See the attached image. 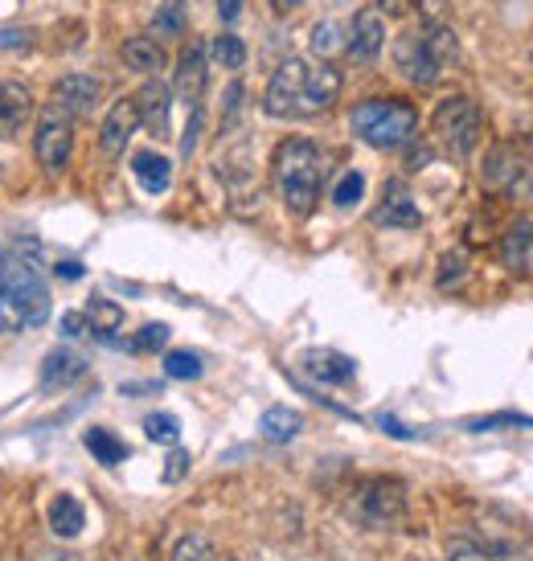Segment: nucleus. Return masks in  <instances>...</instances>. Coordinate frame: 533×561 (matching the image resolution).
Returning a JSON list of instances; mask_svg holds the SVG:
<instances>
[{
	"instance_id": "obj_11",
	"label": "nucleus",
	"mask_w": 533,
	"mask_h": 561,
	"mask_svg": "<svg viewBox=\"0 0 533 561\" xmlns=\"http://www.w3.org/2000/svg\"><path fill=\"white\" fill-rule=\"evenodd\" d=\"M136 131H140V111H136V99H120V103L107 111L103 131H99V148H103V157L107 160L120 157Z\"/></svg>"
},
{
	"instance_id": "obj_37",
	"label": "nucleus",
	"mask_w": 533,
	"mask_h": 561,
	"mask_svg": "<svg viewBox=\"0 0 533 561\" xmlns=\"http://www.w3.org/2000/svg\"><path fill=\"white\" fill-rule=\"evenodd\" d=\"M464 275H468V254L455 250V254H447L440 266V287H452V283H460Z\"/></svg>"
},
{
	"instance_id": "obj_46",
	"label": "nucleus",
	"mask_w": 533,
	"mask_h": 561,
	"mask_svg": "<svg viewBox=\"0 0 533 561\" xmlns=\"http://www.w3.org/2000/svg\"><path fill=\"white\" fill-rule=\"evenodd\" d=\"M382 9H402V0H382Z\"/></svg>"
},
{
	"instance_id": "obj_18",
	"label": "nucleus",
	"mask_w": 533,
	"mask_h": 561,
	"mask_svg": "<svg viewBox=\"0 0 533 561\" xmlns=\"http://www.w3.org/2000/svg\"><path fill=\"white\" fill-rule=\"evenodd\" d=\"M304 91H308V115H316V111H329L332 103H337V94H341V70H337V66H329V62L308 66Z\"/></svg>"
},
{
	"instance_id": "obj_22",
	"label": "nucleus",
	"mask_w": 533,
	"mask_h": 561,
	"mask_svg": "<svg viewBox=\"0 0 533 561\" xmlns=\"http://www.w3.org/2000/svg\"><path fill=\"white\" fill-rule=\"evenodd\" d=\"M82 374H87V360H82L79 353L54 348L46 357V365H42V386H46V390H58V386H70V381Z\"/></svg>"
},
{
	"instance_id": "obj_19",
	"label": "nucleus",
	"mask_w": 533,
	"mask_h": 561,
	"mask_svg": "<svg viewBox=\"0 0 533 561\" xmlns=\"http://www.w3.org/2000/svg\"><path fill=\"white\" fill-rule=\"evenodd\" d=\"M49 533L54 537H63V541H70V537H79L82 529H87V508H82V500H75L70 492H63V496L49 500Z\"/></svg>"
},
{
	"instance_id": "obj_26",
	"label": "nucleus",
	"mask_w": 533,
	"mask_h": 561,
	"mask_svg": "<svg viewBox=\"0 0 533 561\" xmlns=\"http://www.w3.org/2000/svg\"><path fill=\"white\" fill-rule=\"evenodd\" d=\"M82 443H87V451L94 455V459H99V463H107V468H115V463H124L127 455V443L124 438H115L107 431V426H91V431H87V435H82Z\"/></svg>"
},
{
	"instance_id": "obj_12",
	"label": "nucleus",
	"mask_w": 533,
	"mask_h": 561,
	"mask_svg": "<svg viewBox=\"0 0 533 561\" xmlns=\"http://www.w3.org/2000/svg\"><path fill=\"white\" fill-rule=\"evenodd\" d=\"M33 119V94L25 82L4 79L0 82V140H13Z\"/></svg>"
},
{
	"instance_id": "obj_36",
	"label": "nucleus",
	"mask_w": 533,
	"mask_h": 561,
	"mask_svg": "<svg viewBox=\"0 0 533 561\" xmlns=\"http://www.w3.org/2000/svg\"><path fill=\"white\" fill-rule=\"evenodd\" d=\"M447 561H501V558H497L492 549H485V546H476V541H464V537H460V541H452V546H447Z\"/></svg>"
},
{
	"instance_id": "obj_31",
	"label": "nucleus",
	"mask_w": 533,
	"mask_h": 561,
	"mask_svg": "<svg viewBox=\"0 0 533 561\" xmlns=\"http://www.w3.org/2000/svg\"><path fill=\"white\" fill-rule=\"evenodd\" d=\"M361 193H365V176H361V172H345V176L337 181V188H332V205H337V209H353V205L361 202Z\"/></svg>"
},
{
	"instance_id": "obj_1",
	"label": "nucleus",
	"mask_w": 533,
	"mask_h": 561,
	"mask_svg": "<svg viewBox=\"0 0 533 561\" xmlns=\"http://www.w3.org/2000/svg\"><path fill=\"white\" fill-rule=\"evenodd\" d=\"M0 320L9 328H42L49 320V283L30 250L0 254Z\"/></svg>"
},
{
	"instance_id": "obj_44",
	"label": "nucleus",
	"mask_w": 533,
	"mask_h": 561,
	"mask_svg": "<svg viewBox=\"0 0 533 561\" xmlns=\"http://www.w3.org/2000/svg\"><path fill=\"white\" fill-rule=\"evenodd\" d=\"M238 13H242V0H218V16L226 25H235Z\"/></svg>"
},
{
	"instance_id": "obj_40",
	"label": "nucleus",
	"mask_w": 533,
	"mask_h": 561,
	"mask_svg": "<svg viewBox=\"0 0 533 561\" xmlns=\"http://www.w3.org/2000/svg\"><path fill=\"white\" fill-rule=\"evenodd\" d=\"M30 46V33L21 30H0V49H25Z\"/></svg>"
},
{
	"instance_id": "obj_39",
	"label": "nucleus",
	"mask_w": 533,
	"mask_h": 561,
	"mask_svg": "<svg viewBox=\"0 0 533 561\" xmlns=\"http://www.w3.org/2000/svg\"><path fill=\"white\" fill-rule=\"evenodd\" d=\"M189 471V455L185 451H173L169 455V463H165V483H177L181 476Z\"/></svg>"
},
{
	"instance_id": "obj_43",
	"label": "nucleus",
	"mask_w": 533,
	"mask_h": 561,
	"mask_svg": "<svg viewBox=\"0 0 533 561\" xmlns=\"http://www.w3.org/2000/svg\"><path fill=\"white\" fill-rule=\"evenodd\" d=\"M54 275H58V279H82V275H87V266H82V263H70V259H66V263L54 266Z\"/></svg>"
},
{
	"instance_id": "obj_45",
	"label": "nucleus",
	"mask_w": 533,
	"mask_h": 561,
	"mask_svg": "<svg viewBox=\"0 0 533 561\" xmlns=\"http://www.w3.org/2000/svg\"><path fill=\"white\" fill-rule=\"evenodd\" d=\"M299 4H304V0H271V9H275V13H296Z\"/></svg>"
},
{
	"instance_id": "obj_29",
	"label": "nucleus",
	"mask_w": 533,
	"mask_h": 561,
	"mask_svg": "<svg viewBox=\"0 0 533 561\" xmlns=\"http://www.w3.org/2000/svg\"><path fill=\"white\" fill-rule=\"evenodd\" d=\"M165 374L173 377V381H197V377L205 374V365L197 353H189V348H177V353H169L165 357Z\"/></svg>"
},
{
	"instance_id": "obj_14",
	"label": "nucleus",
	"mask_w": 533,
	"mask_h": 561,
	"mask_svg": "<svg viewBox=\"0 0 533 561\" xmlns=\"http://www.w3.org/2000/svg\"><path fill=\"white\" fill-rule=\"evenodd\" d=\"M205 75H209V66H205V49L202 46H189L181 54V62H177V75H173V94L185 103V107H197L205 94Z\"/></svg>"
},
{
	"instance_id": "obj_17",
	"label": "nucleus",
	"mask_w": 533,
	"mask_h": 561,
	"mask_svg": "<svg viewBox=\"0 0 533 561\" xmlns=\"http://www.w3.org/2000/svg\"><path fill=\"white\" fill-rule=\"evenodd\" d=\"M374 221H377V226H390V230H415V226L423 221V214H419V205L410 202L407 188L390 185V188H386V202L377 205Z\"/></svg>"
},
{
	"instance_id": "obj_10",
	"label": "nucleus",
	"mask_w": 533,
	"mask_h": 561,
	"mask_svg": "<svg viewBox=\"0 0 533 561\" xmlns=\"http://www.w3.org/2000/svg\"><path fill=\"white\" fill-rule=\"evenodd\" d=\"M386 46V16L377 13V9H361L353 16V25H349V37H345V49L349 58H358V62H374L377 54Z\"/></svg>"
},
{
	"instance_id": "obj_4",
	"label": "nucleus",
	"mask_w": 533,
	"mask_h": 561,
	"mask_svg": "<svg viewBox=\"0 0 533 561\" xmlns=\"http://www.w3.org/2000/svg\"><path fill=\"white\" fill-rule=\"evenodd\" d=\"M415 127L419 115L407 99H365L361 107H353V131L370 148H402L415 136Z\"/></svg>"
},
{
	"instance_id": "obj_27",
	"label": "nucleus",
	"mask_w": 533,
	"mask_h": 561,
	"mask_svg": "<svg viewBox=\"0 0 533 561\" xmlns=\"http://www.w3.org/2000/svg\"><path fill=\"white\" fill-rule=\"evenodd\" d=\"M209 58H214V66L242 70V66H247V46H242V37H235V33H218V37L209 42Z\"/></svg>"
},
{
	"instance_id": "obj_30",
	"label": "nucleus",
	"mask_w": 533,
	"mask_h": 561,
	"mask_svg": "<svg viewBox=\"0 0 533 561\" xmlns=\"http://www.w3.org/2000/svg\"><path fill=\"white\" fill-rule=\"evenodd\" d=\"M144 435L152 438V443H165V447H173L177 438H181V422H177V414H148L144 419Z\"/></svg>"
},
{
	"instance_id": "obj_20",
	"label": "nucleus",
	"mask_w": 533,
	"mask_h": 561,
	"mask_svg": "<svg viewBox=\"0 0 533 561\" xmlns=\"http://www.w3.org/2000/svg\"><path fill=\"white\" fill-rule=\"evenodd\" d=\"M132 172H136L144 193H169V185H173V164L160 157V152H136Z\"/></svg>"
},
{
	"instance_id": "obj_32",
	"label": "nucleus",
	"mask_w": 533,
	"mask_h": 561,
	"mask_svg": "<svg viewBox=\"0 0 533 561\" xmlns=\"http://www.w3.org/2000/svg\"><path fill=\"white\" fill-rule=\"evenodd\" d=\"M504 426H533V419L530 414H513V410H504V414H485V419L464 422V431H504Z\"/></svg>"
},
{
	"instance_id": "obj_28",
	"label": "nucleus",
	"mask_w": 533,
	"mask_h": 561,
	"mask_svg": "<svg viewBox=\"0 0 533 561\" xmlns=\"http://www.w3.org/2000/svg\"><path fill=\"white\" fill-rule=\"evenodd\" d=\"M152 33L160 37H181L185 33V0H165L152 16Z\"/></svg>"
},
{
	"instance_id": "obj_33",
	"label": "nucleus",
	"mask_w": 533,
	"mask_h": 561,
	"mask_svg": "<svg viewBox=\"0 0 533 561\" xmlns=\"http://www.w3.org/2000/svg\"><path fill=\"white\" fill-rule=\"evenodd\" d=\"M341 46H345V37H341V30H337V21H320V25L313 30V49L320 54V58H332Z\"/></svg>"
},
{
	"instance_id": "obj_16",
	"label": "nucleus",
	"mask_w": 533,
	"mask_h": 561,
	"mask_svg": "<svg viewBox=\"0 0 533 561\" xmlns=\"http://www.w3.org/2000/svg\"><path fill=\"white\" fill-rule=\"evenodd\" d=\"M169 107H173V91H169L165 82H148V87L136 94L140 127H148L152 136H165V131H169Z\"/></svg>"
},
{
	"instance_id": "obj_13",
	"label": "nucleus",
	"mask_w": 533,
	"mask_h": 561,
	"mask_svg": "<svg viewBox=\"0 0 533 561\" xmlns=\"http://www.w3.org/2000/svg\"><path fill=\"white\" fill-rule=\"evenodd\" d=\"M103 99V82L91 79V75H66L58 87H54V107H63L66 115H91Z\"/></svg>"
},
{
	"instance_id": "obj_15",
	"label": "nucleus",
	"mask_w": 533,
	"mask_h": 561,
	"mask_svg": "<svg viewBox=\"0 0 533 561\" xmlns=\"http://www.w3.org/2000/svg\"><path fill=\"white\" fill-rule=\"evenodd\" d=\"M304 369H308V377L325 381V386H345L358 374L353 357L337 353V348H313V353H304Z\"/></svg>"
},
{
	"instance_id": "obj_5",
	"label": "nucleus",
	"mask_w": 533,
	"mask_h": 561,
	"mask_svg": "<svg viewBox=\"0 0 533 561\" xmlns=\"http://www.w3.org/2000/svg\"><path fill=\"white\" fill-rule=\"evenodd\" d=\"M431 131H435V140L443 144V152L455 160H464L476 148L480 140V131H485V115L480 107L464 99V94H452V99H443L435 115H431Z\"/></svg>"
},
{
	"instance_id": "obj_6",
	"label": "nucleus",
	"mask_w": 533,
	"mask_h": 561,
	"mask_svg": "<svg viewBox=\"0 0 533 561\" xmlns=\"http://www.w3.org/2000/svg\"><path fill=\"white\" fill-rule=\"evenodd\" d=\"M353 516L365 529H394L407 516V488L390 480V476L365 480L358 488V496H353Z\"/></svg>"
},
{
	"instance_id": "obj_2",
	"label": "nucleus",
	"mask_w": 533,
	"mask_h": 561,
	"mask_svg": "<svg viewBox=\"0 0 533 561\" xmlns=\"http://www.w3.org/2000/svg\"><path fill=\"white\" fill-rule=\"evenodd\" d=\"M320 185H325V152L299 136L283 140L275 148V188H280L283 205L296 218H308L320 202Z\"/></svg>"
},
{
	"instance_id": "obj_9",
	"label": "nucleus",
	"mask_w": 533,
	"mask_h": 561,
	"mask_svg": "<svg viewBox=\"0 0 533 561\" xmlns=\"http://www.w3.org/2000/svg\"><path fill=\"white\" fill-rule=\"evenodd\" d=\"M304 79H308V62L299 58H287V62L271 75L263 94V111L275 115V119H299L308 115V91H304Z\"/></svg>"
},
{
	"instance_id": "obj_38",
	"label": "nucleus",
	"mask_w": 533,
	"mask_h": 561,
	"mask_svg": "<svg viewBox=\"0 0 533 561\" xmlns=\"http://www.w3.org/2000/svg\"><path fill=\"white\" fill-rule=\"evenodd\" d=\"M423 25H447V0H419Z\"/></svg>"
},
{
	"instance_id": "obj_25",
	"label": "nucleus",
	"mask_w": 533,
	"mask_h": 561,
	"mask_svg": "<svg viewBox=\"0 0 533 561\" xmlns=\"http://www.w3.org/2000/svg\"><path fill=\"white\" fill-rule=\"evenodd\" d=\"M259 431L271 443H292L304 431V414L292 410V405H271V410H263V419H259Z\"/></svg>"
},
{
	"instance_id": "obj_7",
	"label": "nucleus",
	"mask_w": 533,
	"mask_h": 561,
	"mask_svg": "<svg viewBox=\"0 0 533 561\" xmlns=\"http://www.w3.org/2000/svg\"><path fill=\"white\" fill-rule=\"evenodd\" d=\"M485 185L513 202H533V157L518 144H497L485 160Z\"/></svg>"
},
{
	"instance_id": "obj_3",
	"label": "nucleus",
	"mask_w": 533,
	"mask_h": 561,
	"mask_svg": "<svg viewBox=\"0 0 533 561\" xmlns=\"http://www.w3.org/2000/svg\"><path fill=\"white\" fill-rule=\"evenodd\" d=\"M455 33L447 25H423L419 33H407L402 42H398V66H402V75L415 82H440V75L447 66H455Z\"/></svg>"
},
{
	"instance_id": "obj_41",
	"label": "nucleus",
	"mask_w": 533,
	"mask_h": 561,
	"mask_svg": "<svg viewBox=\"0 0 533 561\" xmlns=\"http://www.w3.org/2000/svg\"><path fill=\"white\" fill-rule=\"evenodd\" d=\"M63 332H66V336H82V332H87V316H82V312H66L63 316Z\"/></svg>"
},
{
	"instance_id": "obj_21",
	"label": "nucleus",
	"mask_w": 533,
	"mask_h": 561,
	"mask_svg": "<svg viewBox=\"0 0 533 561\" xmlns=\"http://www.w3.org/2000/svg\"><path fill=\"white\" fill-rule=\"evenodd\" d=\"M82 316H87V332H91V336H99L103 344H115V332H120V324H124V308H120V304L94 296Z\"/></svg>"
},
{
	"instance_id": "obj_34",
	"label": "nucleus",
	"mask_w": 533,
	"mask_h": 561,
	"mask_svg": "<svg viewBox=\"0 0 533 561\" xmlns=\"http://www.w3.org/2000/svg\"><path fill=\"white\" fill-rule=\"evenodd\" d=\"M173 561H214V546L205 537H181L173 546Z\"/></svg>"
},
{
	"instance_id": "obj_8",
	"label": "nucleus",
	"mask_w": 533,
	"mask_h": 561,
	"mask_svg": "<svg viewBox=\"0 0 533 561\" xmlns=\"http://www.w3.org/2000/svg\"><path fill=\"white\" fill-rule=\"evenodd\" d=\"M70 148H75V115H66L63 107L49 103L37 119V131H33V157L46 172H63Z\"/></svg>"
},
{
	"instance_id": "obj_23",
	"label": "nucleus",
	"mask_w": 533,
	"mask_h": 561,
	"mask_svg": "<svg viewBox=\"0 0 533 561\" xmlns=\"http://www.w3.org/2000/svg\"><path fill=\"white\" fill-rule=\"evenodd\" d=\"M124 66L127 70H136V75H157L160 66H165V49H160L157 37H127L124 42Z\"/></svg>"
},
{
	"instance_id": "obj_24",
	"label": "nucleus",
	"mask_w": 533,
	"mask_h": 561,
	"mask_svg": "<svg viewBox=\"0 0 533 561\" xmlns=\"http://www.w3.org/2000/svg\"><path fill=\"white\" fill-rule=\"evenodd\" d=\"M501 263L509 271H533V226L518 221L509 234L501 238Z\"/></svg>"
},
{
	"instance_id": "obj_42",
	"label": "nucleus",
	"mask_w": 533,
	"mask_h": 561,
	"mask_svg": "<svg viewBox=\"0 0 533 561\" xmlns=\"http://www.w3.org/2000/svg\"><path fill=\"white\" fill-rule=\"evenodd\" d=\"M377 426H382L386 435H394V438H415V431H407V426H402L398 419H390V414H382V419H377Z\"/></svg>"
},
{
	"instance_id": "obj_35",
	"label": "nucleus",
	"mask_w": 533,
	"mask_h": 561,
	"mask_svg": "<svg viewBox=\"0 0 533 561\" xmlns=\"http://www.w3.org/2000/svg\"><path fill=\"white\" fill-rule=\"evenodd\" d=\"M169 344V328L165 324H144L140 328V336L127 344L132 353H157V348H165Z\"/></svg>"
}]
</instances>
